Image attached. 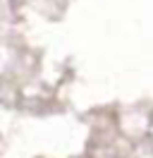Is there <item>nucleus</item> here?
I'll use <instances>...</instances> for the list:
<instances>
[]
</instances>
